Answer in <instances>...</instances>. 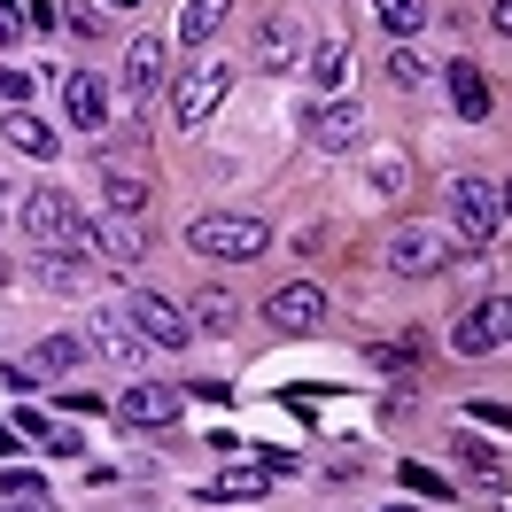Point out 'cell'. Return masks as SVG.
I'll return each instance as SVG.
<instances>
[{"label": "cell", "mask_w": 512, "mask_h": 512, "mask_svg": "<svg viewBox=\"0 0 512 512\" xmlns=\"http://www.w3.org/2000/svg\"><path fill=\"white\" fill-rule=\"evenodd\" d=\"M381 512H412V505H381Z\"/></svg>", "instance_id": "obj_38"}, {"label": "cell", "mask_w": 512, "mask_h": 512, "mask_svg": "<svg viewBox=\"0 0 512 512\" xmlns=\"http://www.w3.org/2000/svg\"><path fill=\"white\" fill-rule=\"evenodd\" d=\"M194 311H202V326H233V319H241V303H233V295H218V288L194 295ZM194 311H187V319H194Z\"/></svg>", "instance_id": "obj_29"}, {"label": "cell", "mask_w": 512, "mask_h": 512, "mask_svg": "<svg viewBox=\"0 0 512 512\" xmlns=\"http://www.w3.org/2000/svg\"><path fill=\"white\" fill-rule=\"evenodd\" d=\"M0 132H8V140H16L24 156H39V163H55V156H63V132H47L32 109H8V125H0Z\"/></svg>", "instance_id": "obj_17"}, {"label": "cell", "mask_w": 512, "mask_h": 512, "mask_svg": "<svg viewBox=\"0 0 512 512\" xmlns=\"http://www.w3.org/2000/svg\"><path fill=\"white\" fill-rule=\"evenodd\" d=\"M388 86H404V94H412V86H427V63H419L412 47H396V55H388Z\"/></svg>", "instance_id": "obj_28"}, {"label": "cell", "mask_w": 512, "mask_h": 512, "mask_svg": "<svg viewBox=\"0 0 512 512\" xmlns=\"http://www.w3.org/2000/svg\"><path fill=\"white\" fill-rule=\"evenodd\" d=\"M8 450H16V435H8V427H0V458H8Z\"/></svg>", "instance_id": "obj_37"}, {"label": "cell", "mask_w": 512, "mask_h": 512, "mask_svg": "<svg viewBox=\"0 0 512 512\" xmlns=\"http://www.w3.org/2000/svg\"><path fill=\"white\" fill-rule=\"evenodd\" d=\"M474 419H481V427H505V435H512V412H505V404H474Z\"/></svg>", "instance_id": "obj_32"}, {"label": "cell", "mask_w": 512, "mask_h": 512, "mask_svg": "<svg viewBox=\"0 0 512 512\" xmlns=\"http://www.w3.org/2000/svg\"><path fill=\"white\" fill-rule=\"evenodd\" d=\"M373 16H381V32L412 39L419 24H427V0H373Z\"/></svg>", "instance_id": "obj_26"}, {"label": "cell", "mask_w": 512, "mask_h": 512, "mask_svg": "<svg viewBox=\"0 0 512 512\" xmlns=\"http://www.w3.org/2000/svg\"><path fill=\"white\" fill-rule=\"evenodd\" d=\"M489 32H505V39H512V0H497V8H489Z\"/></svg>", "instance_id": "obj_34"}, {"label": "cell", "mask_w": 512, "mask_h": 512, "mask_svg": "<svg viewBox=\"0 0 512 512\" xmlns=\"http://www.w3.org/2000/svg\"><path fill=\"white\" fill-rule=\"evenodd\" d=\"M357 140H365V109L357 101H326L319 117H311V148L319 156H350Z\"/></svg>", "instance_id": "obj_11"}, {"label": "cell", "mask_w": 512, "mask_h": 512, "mask_svg": "<svg viewBox=\"0 0 512 512\" xmlns=\"http://www.w3.org/2000/svg\"><path fill=\"white\" fill-rule=\"evenodd\" d=\"M86 350H94L101 365H117L125 381H140V357L156 350V342H148V334L132 326V311H125V303H101V311H94V342H86Z\"/></svg>", "instance_id": "obj_3"}, {"label": "cell", "mask_w": 512, "mask_h": 512, "mask_svg": "<svg viewBox=\"0 0 512 512\" xmlns=\"http://www.w3.org/2000/svg\"><path fill=\"white\" fill-rule=\"evenodd\" d=\"M187 249H194V256H218V264H256V256L272 249V225H264V218H225V210H210V218L187 225Z\"/></svg>", "instance_id": "obj_2"}, {"label": "cell", "mask_w": 512, "mask_h": 512, "mask_svg": "<svg viewBox=\"0 0 512 512\" xmlns=\"http://www.w3.org/2000/svg\"><path fill=\"white\" fill-rule=\"evenodd\" d=\"M365 187L381 194V202H396V194L412 187V156H396V148H373V156H365Z\"/></svg>", "instance_id": "obj_18"}, {"label": "cell", "mask_w": 512, "mask_h": 512, "mask_svg": "<svg viewBox=\"0 0 512 512\" xmlns=\"http://www.w3.org/2000/svg\"><path fill=\"white\" fill-rule=\"evenodd\" d=\"M32 280H39V288H55V295H70L78 280H86V256H78V249H39Z\"/></svg>", "instance_id": "obj_19"}, {"label": "cell", "mask_w": 512, "mask_h": 512, "mask_svg": "<svg viewBox=\"0 0 512 512\" xmlns=\"http://www.w3.org/2000/svg\"><path fill=\"white\" fill-rule=\"evenodd\" d=\"M24 233H32L39 249H78V256H94V218H78L70 210V194L55 187H24Z\"/></svg>", "instance_id": "obj_1"}, {"label": "cell", "mask_w": 512, "mask_h": 512, "mask_svg": "<svg viewBox=\"0 0 512 512\" xmlns=\"http://www.w3.org/2000/svg\"><path fill=\"white\" fill-rule=\"evenodd\" d=\"M16 210H24V187H8V179H0V218H16Z\"/></svg>", "instance_id": "obj_33"}, {"label": "cell", "mask_w": 512, "mask_h": 512, "mask_svg": "<svg viewBox=\"0 0 512 512\" xmlns=\"http://www.w3.org/2000/svg\"><path fill=\"white\" fill-rule=\"evenodd\" d=\"M450 450H458V466H466V474H497V466H505V458H497V443H489V435H474V427H458V435H450Z\"/></svg>", "instance_id": "obj_24"}, {"label": "cell", "mask_w": 512, "mask_h": 512, "mask_svg": "<svg viewBox=\"0 0 512 512\" xmlns=\"http://www.w3.org/2000/svg\"><path fill=\"white\" fill-rule=\"evenodd\" d=\"M512 342V295H481L466 319L450 326V350L458 357H489V350H505Z\"/></svg>", "instance_id": "obj_6"}, {"label": "cell", "mask_w": 512, "mask_h": 512, "mask_svg": "<svg viewBox=\"0 0 512 512\" xmlns=\"http://www.w3.org/2000/svg\"><path fill=\"white\" fill-rule=\"evenodd\" d=\"M225 86H233V70H225V63H194V70H179V86H171V117L194 132V125H202V117L225 101Z\"/></svg>", "instance_id": "obj_7"}, {"label": "cell", "mask_w": 512, "mask_h": 512, "mask_svg": "<svg viewBox=\"0 0 512 512\" xmlns=\"http://www.w3.org/2000/svg\"><path fill=\"white\" fill-rule=\"evenodd\" d=\"M381 264L396 272V280H427V272H443V264H450L443 225H396L388 249H381Z\"/></svg>", "instance_id": "obj_4"}, {"label": "cell", "mask_w": 512, "mask_h": 512, "mask_svg": "<svg viewBox=\"0 0 512 512\" xmlns=\"http://www.w3.org/2000/svg\"><path fill=\"white\" fill-rule=\"evenodd\" d=\"M24 365H32V373H78V365H86V342H78V334H47Z\"/></svg>", "instance_id": "obj_23"}, {"label": "cell", "mask_w": 512, "mask_h": 512, "mask_svg": "<svg viewBox=\"0 0 512 512\" xmlns=\"http://www.w3.org/2000/svg\"><path fill=\"white\" fill-rule=\"evenodd\" d=\"M443 78H450V109H458L466 125H481V117H489V78H481V63L458 55V63H443Z\"/></svg>", "instance_id": "obj_14"}, {"label": "cell", "mask_w": 512, "mask_h": 512, "mask_svg": "<svg viewBox=\"0 0 512 512\" xmlns=\"http://www.w3.org/2000/svg\"><path fill=\"white\" fill-rule=\"evenodd\" d=\"M450 225H458V241H466V249H489V241H497V225H505L497 187H489V179H450Z\"/></svg>", "instance_id": "obj_5"}, {"label": "cell", "mask_w": 512, "mask_h": 512, "mask_svg": "<svg viewBox=\"0 0 512 512\" xmlns=\"http://www.w3.org/2000/svg\"><path fill=\"white\" fill-rule=\"evenodd\" d=\"M0 497H8L16 512H47V481L39 474H0Z\"/></svg>", "instance_id": "obj_27"}, {"label": "cell", "mask_w": 512, "mask_h": 512, "mask_svg": "<svg viewBox=\"0 0 512 512\" xmlns=\"http://www.w3.org/2000/svg\"><path fill=\"white\" fill-rule=\"evenodd\" d=\"M295 55H303L295 16H264V24H256V70H295Z\"/></svg>", "instance_id": "obj_13"}, {"label": "cell", "mask_w": 512, "mask_h": 512, "mask_svg": "<svg viewBox=\"0 0 512 512\" xmlns=\"http://www.w3.org/2000/svg\"><path fill=\"white\" fill-rule=\"evenodd\" d=\"M24 94H32V78H24V70H0V101H8V109H24Z\"/></svg>", "instance_id": "obj_31"}, {"label": "cell", "mask_w": 512, "mask_h": 512, "mask_svg": "<svg viewBox=\"0 0 512 512\" xmlns=\"http://www.w3.org/2000/svg\"><path fill=\"white\" fill-rule=\"evenodd\" d=\"M264 489H272L264 466H225V474L202 481V497H210V505H225V497H264Z\"/></svg>", "instance_id": "obj_21"}, {"label": "cell", "mask_w": 512, "mask_h": 512, "mask_svg": "<svg viewBox=\"0 0 512 512\" xmlns=\"http://www.w3.org/2000/svg\"><path fill=\"white\" fill-rule=\"evenodd\" d=\"M94 256H109V264H140V218H125V210L94 218Z\"/></svg>", "instance_id": "obj_15"}, {"label": "cell", "mask_w": 512, "mask_h": 512, "mask_svg": "<svg viewBox=\"0 0 512 512\" xmlns=\"http://www.w3.org/2000/svg\"><path fill=\"white\" fill-rule=\"evenodd\" d=\"M342 78H350V39L334 32V39H319V47H311V86H319V94H334Z\"/></svg>", "instance_id": "obj_22"}, {"label": "cell", "mask_w": 512, "mask_h": 512, "mask_svg": "<svg viewBox=\"0 0 512 512\" xmlns=\"http://www.w3.org/2000/svg\"><path fill=\"white\" fill-rule=\"evenodd\" d=\"M489 512H512V489H505V481H497V489H489Z\"/></svg>", "instance_id": "obj_35"}, {"label": "cell", "mask_w": 512, "mask_h": 512, "mask_svg": "<svg viewBox=\"0 0 512 512\" xmlns=\"http://www.w3.org/2000/svg\"><path fill=\"white\" fill-rule=\"evenodd\" d=\"M404 489H412V497H443V505H450V481L435 474V466H404Z\"/></svg>", "instance_id": "obj_30"}, {"label": "cell", "mask_w": 512, "mask_h": 512, "mask_svg": "<svg viewBox=\"0 0 512 512\" xmlns=\"http://www.w3.org/2000/svg\"><path fill=\"white\" fill-rule=\"evenodd\" d=\"M125 311H132V326H140V334H148L156 350H187V342H194V319L179 311V303H163V295H148V288L132 295Z\"/></svg>", "instance_id": "obj_10"}, {"label": "cell", "mask_w": 512, "mask_h": 512, "mask_svg": "<svg viewBox=\"0 0 512 512\" xmlns=\"http://www.w3.org/2000/svg\"><path fill=\"white\" fill-rule=\"evenodd\" d=\"M179 412H187V396L171 381H125V396H117V427H171Z\"/></svg>", "instance_id": "obj_8"}, {"label": "cell", "mask_w": 512, "mask_h": 512, "mask_svg": "<svg viewBox=\"0 0 512 512\" xmlns=\"http://www.w3.org/2000/svg\"><path fill=\"white\" fill-rule=\"evenodd\" d=\"M225 8H233V0H187V8H179V39H187V47H210V39L225 32Z\"/></svg>", "instance_id": "obj_20"}, {"label": "cell", "mask_w": 512, "mask_h": 512, "mask_svg": "<svg viewBox=\"0 0 512 512\" xmlns=\"http://www.w3.org/2000/svg\"><path fill=\"white\" fill-rule=\"evenodd\" d=\"M156 86H163V39L140 32V39H132V55H125V94L140 101V94H156Z\"/></svg>", "instance_id": "obj_16"}, {"label": "cell", "mask_w": 512, "mask_h": 512, "mask_svg": "<svg viewBox=\"0 0 512 512\" xmlns=\"http://www.w3.org/2000/svg\"><path fill=\"white\" fill-rule=\"evenodd\" d=\"M63 117L78 132H101V125H109V86H101L94 70H70V78H63Z\"/></svg>", "instance_id": "obj_12"}, {"label": "cell", "mask_w": 512, "mask_h": 512, "mask_svg": "<svg viewBox=\"0 0 512 512\" xmlns=\"http://www.w3.org/2000/svg\"><path fill=\"white\" fill-rule=\"evenodd\" d=\"M264 326H280V334H311V326L326 319V295L311 288V280H288V288L264 295V311H256Z\"/></svg>", "instance_id": "obj_9"}, {"label": "cell", "mask_w": 512, "mask_h": 512, "mask_svg": "<svg viewBox=\"0 0 512 512\" xmlns=\"http://www.w3.org/2000/svg\"><path fill=\"white\" fill-rule=\"evenodd\" d=\"M101 194H109V210H125V218L148 210V179H132V171H101Z\"/></svg>", "instance_id": "obj_25"}, {"label": "cell", "mask_w": 512, "mask_h": 512, "mask_svg": "<svg viewBox=\"0 0 512 512\" xmlns=\"http://www.w3.org/2000/svg\"><path fill=\"white\" fill-rule=\"evenodd\" d=\"M497 210H505V218H512V179H505V187H497Z\"/></svg>", "instance_id": "obj_36"}]
</instances>
